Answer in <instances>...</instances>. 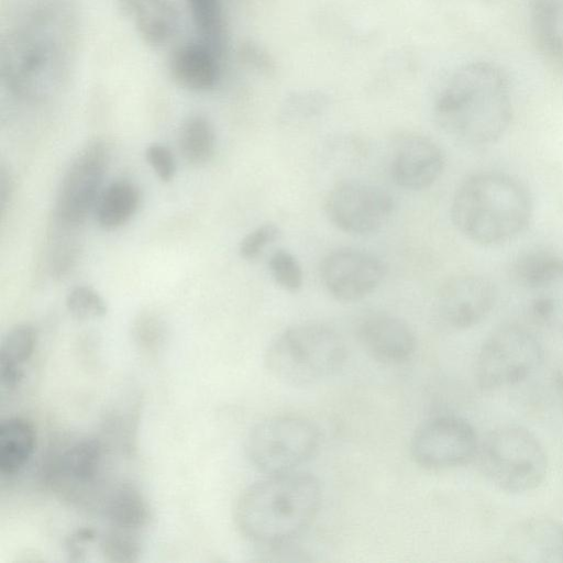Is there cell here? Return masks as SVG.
I'll list each match as a JSON object with an SVG mask.
<instances>
[{"mask_svg":"<svg viewBox=\"0 0 563 563\" xmlns=\"http://www.w3.org/2000/svg\"><path fill=\"white\" fill-rule=\"evenodd\" d=\"M434 115L443 131L464 143H494L504 135L512 115L507 76L487 62L461 67L439 93Z\"/></svg>","mask_w":563,"mask_h":563,"instance_id":"6da1fadb","label":"cell"},{"mask_svg":"<svg viewBox=\"0 0 563 563\" xmlns=\"http://www.w3.org/2000/svg\"><path fill=\"white\" fill-rule=\"evenodd\" d=\"M322 487L310 473L266 475L239 497L234 519L241 533L263 545H282L300 537L316 519Z\"/></svg>","mask_w":563,"mask_h":563,"instance_id":"7a4b0ae2","label":"cell"},{"mask_svg":"<svg viewBox=\"0 0 563 563\" xmlns=\"http://www.w3.org/2000/svg\"><path fill=\"white\" fill-rule=\"evenodd\" d=\"M532 210L527 187L516 177L494 170L468 176L451 202L456 230L484 246L500 245L518 236L529 225Z\"/></svg>","mask_w":563,"mask_h":563,"instance_id":"3957f363","label":"cell"},{"mask_svg":"<svg viewBox=\"0 0 563 563\" xmlns=\"http://www.w3.org/2000/svg\"><path fill=\"white\" fill-rule=\"evenodd\" d=\"M346 355V345L334 329L305 322L285 329L268 344L264 365L283 384L310 386L339 372Z\"/></svg>","mask_w":563,"mask_h":563,"instance_id":"277c9868","label":"cell"},{"mask_svg":"<svg viewBox=\"0 0 563 563\" xmlns=\"http://www.w3.org/2000/svg\"><path fill=\"white\" fill-rule=\"evenodd\" d=\"M476 456L484 476L498 489L520 494L536 489L548 473V455L527 428L500 426L479 444Z\"/></svg>","mask_w":563,"mask_h":563,"instance_id":"5b68a950","label":"cell"},{"mask_svg":"<svg viewBox=\"0 0 563 563\" xmlns=\"http://www.w3.org/2000/svg\"><path fill=\"white\" fill-rule=\"evenodd\" d=\"M1 69L14 95L41 99L60 84L65 62L60 47L48 35L37 30L21 29L3 43Z\"/></svg>","mask_w":563,"mask_h":563,"instance_id":"8992f818","label":"cell"},{"mask_svg":"<svg viewBox=\"0 0 563 563\" xmlns=\"http://www.w3.org/2000/svg\"><path fill=\"white\" fill-rule=\"evenodd\" d=\"M320 430L299 415H278L256 423L245 440L247 460L265 475L292 471L310 460L319 449Z\"/></svg>","mask_w":563,"mask_h":563,"instance_id":"52a82bcc","label":"cell"},{"mask_svg":"<svg viewBox=\"0 0 563 563\" xmlns=\"http://www.w3.org/2000/svg\"><path fill=\"white\" fill-rule=\"evenodd\" d=\"M542 361V345L531 331L518 324L503 325L478 351L476 380L484 389L512 386L533 374Z\"/></svg>","mask_w":563,"mask_h":563,"instance_id":"ba28073f","label":"cell"},{"mask_svg":"<svg viewBox=\"0 0 563 563\" xmlns=\"http://www.w3.org/2000/svg\"><path fill=\"white\" fill-rule=\"evenodd\" d=\"M108 150L100 140L84 145L68 165L58 187L55 214L65 227L85 221L101 192Z\"/></svg>","mask_w":563,"mask_h":563,"instance_id":"9c48e42d","label":"cell"},{"mask_svg":"<svg viewBox=\"0 0 563 563\" xmlns=\"http://www.w3.org/2000/svg\"><path fill=\"white\" fill-rule=\"evenodd\" d=\"M479 442L473 426L465 419L445 415L424 421L410 439L415 462L429 470H445L473 460Z\"/></svg>","mask_w":563,"mask_h":563,"instance_id":"30bf717a","label":"cell"},{"mask_svg":"<svg viewBox=\"0 0 563 563\" xmlns=\"http://www.w3.org/2000/svg\"><path fill=\"white\" fill-rule=\"evenodd\" d=\"M325 213L339 230L355 235L379 231L390 219L394 200L384 188L360 181L338 183L329 191Z\"/></svg>","mask_w":563,"mask_h":563,"instance_id":"8fae6325","label":"cell"},{"mask_svg":"<svg viewBox=\"0 0 563 563\" xmlns=\"http://www.w3.org/2000/svg\"><path fill=\"white\" fill-rule=\"evenodd\" d=\"M385 276L384 263L374 254L354 247L329 252L320 264V278L336 300L352 302L372 294Z\"/></svg>","mask_w":563,"mask_h":563,"instance_id":"7c38bea8","label":"cell"},{"mask_svg":"<svg viewBox=\"0 0 563 563\" xmlns=\"http://www.w3.org/2000/svg\"><path fill=\"white\" fill-rule=\"evenodd\" d=\"M444 168V154L430 137L401 133L390 146L389 173L394 183L408 190H422L434 184Z\"/></svg>","mask_w":563,"mask_h":563,"instance_id":"4fadbf2b","label":"cell"},{"mask_svg":"<svg viewBox=\"0 0 563 563\" xmlns=\"http://www.w3.org/2000/svg\"><path fill=\"white\" fill-rule=\"evenodd\" d=\"M496 301L495 285L477 274H460L448 279L437 298L441 319L454 329H467L484 320Z\"/></svg>","mask_w":563,"mask_h":563,"instance_id":"5bb4252c","label":"cell"},{"mask_svg":"<svg viewBox=\"0 0 563 563\" xmlns=\"http://www.w3.org/2000/svg\"><path fill=\"white\" fill-rule=\"evenodd\" d=\"M357 338L372 358L387 365L407 362L417 346L410 325L402 319L384 312L364 317L357 327Z\"/></svg>","mask_w":563,"mask_h":563,"instance_id":"9a60e30c","label":"cell"},{"mask_svg":"<svg viewBox=\"0 0 563 563\" xmlns=\"http://www.w3.org/2000/svg\"><path fill=\"white\" fill-rule=\"evenodd\" d=\"M220 54L205 42L179 46L169 59V75L183 89L203 92L213 89L220 78Z\"/></svg>","mask_w":563,"mask_h":563,"instance_id":"2e32d148","label":"cell"},{"mask_svg":"<svg viewBox=\"0 0 563 563\" xmlns=\"http://www.w3.org/2000/svg\"><path fill=\"white\" fill-rule=\"evenodd\" d=\"M508 548L514 561L563 562V526L551 519L527 520L511 532Z\"/></svg>","mask_w":563,"mask_h":563,"instance_id":"e0dca14e","label":"cell"},{"mask_svg":"<svg viewBox=\"0 0 563 563\" xmlns=\"http://www.w3.org/2000/svg\"><path fill=\"white\" fill-rule=\"evenodd\" d=\"M102 448L96 439L82 438L67 444L49 466L48 479L60 486H91L98 479Z\"/></svg>","mask_w":563,"mask_h":563,"instance_id":"ac0fdd59","label":"cell"},{"mask_svg":"<svg viewBox=\"0 0 563 563\" xmlns=\"http://www.w3.org/2000/svg\"><path fill=\"white\" fill-rule=\"evenodd\" d=\"M36 342V331L29 323L15 324L3 335L0 343V385L3 389L11 390L19 386Z\"/></svg>","mask_w":563,"mask_h":563,"instance_id":"d6986e66","label":"cell"},{"mask_svg":"<svg viewBox=\"0 0 563 563\" xmlns=\"http://www.w3.org/2000/svg\"><path fill=\"white\" fill-rule=\"evenodd\" d=\"M129 16L137 34L151 46L167 43L179 25L177 8L170 0H136Z\"/></svg>","mask_w":563,"mask_h":563,"instance_id":"ffe728a7","label":"cell"},{"mask_svg":"<svg viewBox=\"0 0 563 563\" xmlns=\"http://www.w3.org/2000/svg\"><path fill=\"white\" fill-rule=\"evenodd\" d=\"M140 201V189L134 183L126 179L112 181L101 190L96 201V222L104 230L118 229L134 216Z\"/></svg>","mask_w":563,"mask_h":563,"instance_id":"44dd1931","label":"cell"},{"mask_svg":"<svg viewBox=\"0 0 563 563\" xmlns=\"http://www.w3.org/2000/svg\"><path fill=\"white\" fill-rule=\"evenodd\" d=\"M36 445L33 424L24 418H9L0 426V472L19 473L30 461Z\"/></svg>","mask_w":563,"mask_h":563,"instance_id":"7402d4cb","label":"cell"},{"mask_svg":"<svg viewBox=\"0 0 563 563\" xmlns=\"http://www.w3.org/2000/svg\"><path fill=\"white\" fill-rule=\"evenodd\" d=\"M102 511L110 527L139 532L150 519L143 495L131 484H119L106 495Z\"/></svg>","mask_w":563,"mask_h":563,"instance_id":"603a6c76","label":"cell"},{"mask_svg":"<svg viewBox=\"0 0 563 563\" xmlns=\"http://www.w3.org/2000/svg\"><path fill=\"white\" fill-rule=\"evenodd\" d=\"M178 145L181 156L189 164L207 163L216 145L214 130L209 119L200 113L185 118L178 131Z\"/></svg>","mask_w":563,"mask_h":563,"instance_id":"cb8c5ba5","label":"cell"},{"mask_svg":"<svg viewBox=\"0 0 563 563\" xmlns=\"http://www.w3.org/2000/svg\"><path fill=\"white\" fill-rule=\"evenodd\" d=\"M510 272L517 284L533 291L563 272V258L548 251H529L516 258Z\"/></svg>","mask_w":563,"mask_h":563,"instance_id":"d4e9b609","label":"cell"},{"mask_svg":"<svg viewBox=\"0 0 563 563\" xmlns=\"http://www.w3.org/2000/svg\"><path fill=\"white\" fill-rule=\"evenodd\" d=\"M186 1L202 42L221 54L225 42V25L219 0Z\"/></svg>","mask_w":563,"mask_h":563,"instance_id":"484cf974","label":"cell"},{"mask_svg":"<svg viewBox=\"0 0 563 563\" xmlns=\"http://www.w3.org/2000/svg\"><path fill=\"white\" fill-rule=\"evenodd\" d=\"M534 34L550 56L563 58V40L558 31V7L553 0H536L532 7Z\"/></svg>","mask_w":563,"mask_h":563,"instance_id":"4316f807","label":"cell"},{"mask_svg":"<svg viewBox=\"0 0 563 563\" xmlns=\"http://www.w3.org/2000/svg\"><path fill=\"white\" fill-rule=\"evenodd\" d=\"M532 294L531 310L534 318L563 330V272Z\"/></svg>","mask_w":563,"mask_h":563,"instance_id":"83f0119b","label":"cell"},{"mask_svg":"<svg viewBox=\"0 0 563 563\" xmlns=\"http://www.w3.org/2000/svg\"><path fill=\"white\" fill-rule=\"evenodd\" d=\"M99 549L109 562H134L141 551L137 532L110 527L100 538Z\"/></svg>","mask_w":563,"mask_h":563,"instance_id":"f1b7e54d","label":"cell"},{"mask_svg":"<svg viewBox=\"0 0 563 563\" xmlns=\"http://www.w3.org/2000/svg\"><path fill=\"white\" fill-rule=\"evenodd\" d=\"M66 308L73 318L80 321L102 318L108 311L103 297L87 285H78L69 290Z\"/></svg>","mask_w":563,"mask_h":563,"instance_id":"f546056e","label":"cell"},{"mask_svg":"<svg viewBox=\"0 0 563 563\" xmlns=\"http://www.w3.org/2000/svg\"><path fill=\"white\" fill-rule=\"evenodd\" d=\"M268 271L274 282L289 292H296L302 286L301 265L297 257L285 249H277L271 254Z\"/></svg>","mask_w":563,"mask_h":563,"instance_id":"4dcf8cb0","label":"cell"},{"mask_svg":"<svg viewBox=\"0 0 563 563\" xmlns=\"http://www.w3.org/2000/svg\"><path fill=\"white\" fill-rule=\"evenodd\" d=\"M327 104L325 98L316 92L295 93L289 97L282 110L286 123L301 122L319 115Z\"/></svg>","mask_w":563,"mask_h":563,"instance_id":"1f68e13d","label":"cell"},{"mask_svg":"<svg viewBox=\"0 0 563 563\" xmlns=\"http://www.w3.org/2000/svg\"><path fill=\"white\" fill-rule=\"evenodd\" d=\"M280 236V229L276 223L265 222L249 232L240 242L239 253L244 260L257 258L267 245Z\"/></svg>","mask_w":563,"mask_h":563,"instance_id":"d6a6232c","label":"cell"},{"mask_svg":"<svg viewBox=\"0 0 563 563\" xmlns=\"http://www.w3.org/2000/svg\"><path fill=\"white\" fill-rule=\"evenodd\" d=\"M146 162L156 176L164 183H169L176 174V164L172 151L162 143H151L145 148Z\"/></svg>","mask_w":563,"mask_h":563,"instance_id":"836d02e7","label":"cell"},{"mask_svg":"<svg viewBox=\"0 0 563 563\" xmlns=\"http://www.w3.org/2000/svg\"><path fill=\"white\" fill-rule=\"evenodd\" d=\"M244 60L261 69H269L268 56L255 45H244L241 52Z\"/></svg>","mask_w":563,"mask_h":563,"instance_id":"e575fe53","label":"cell"},{"mask_svg":"<svg viewBox=\"0 0 563 563\" xmlns=\"http://www.w3.org/2000/svg\"><path fill=\"white\" fill-rule=\"evenodd\" d=\"M556 390L560 397L561 410L563 413V369L559 371L555 375Z\"/></svg>","mask_w":563,"mask_h":563,"instance_id":"d590c367","label":"cell"},{"mask_svg":"<svg viewBox=\"0 0 563 563\" xmlns=\"http://www.w3.org/2000/svg\"><path fill=\"white\" fill-rule=\"evenodd\" d=\"M136 0H115L119 9L129 15Z\"/></svg>","mask_w":563,"mask_h":563,"instance_id":"8d00e7d4","label":"cell"}]
</instances>
